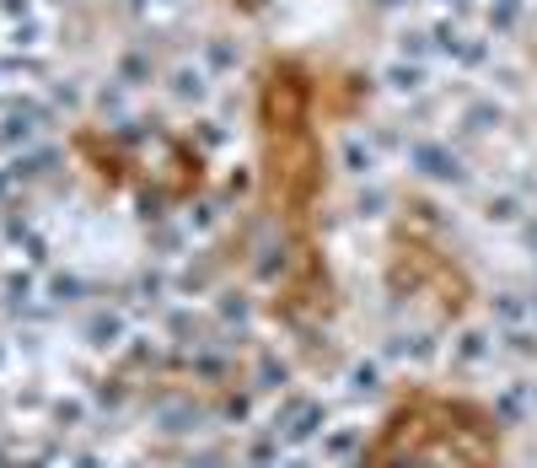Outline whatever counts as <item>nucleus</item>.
<instances>
[{"mask_svg": "<svg viewBox=\"0 0 537 468\" xmlns=\"http://www.w3.org/2000/svg\"><path fill=\"white\" fill-rule=\"evenodd\" d=\"M382 81H387V87H393V92H425V81H430V70L425 65H414V60H393V65H387L382 70Z\"/></svg>", "mask_w": 537, "mask_h": 468, "instance_id": "nucleus-1", "label": "nucleus"}, {"mask_svg": "<svg viewBox=\"0 0 537 468\" xmlns=\"http://www.w3.org/2000/svg\"><path fill=\"white\" fill-rule=\"evenodd\" d=\"M473 6H478V0H435V11H441V17H468Z\"/></svg>", "mask_w": 537, "mask_h": 468, "instance_id": "nucleus-2", "label": "nucleus"}]
</instances>
